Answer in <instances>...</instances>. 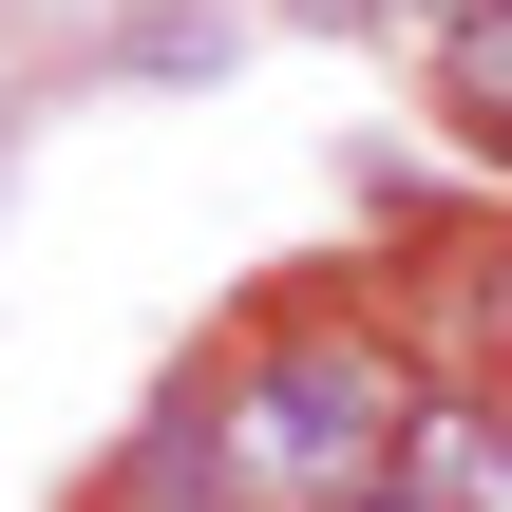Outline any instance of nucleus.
Wrapping results in <instances>:
<instances>
[{
  "label": "nucleus",
  "mask_w": 512,
  "mask_h": 512,
  "mask_svg": "<svg viewBox=\"0 0 512 512\" xmlns=\"http://www.w3.org/2000/svg\"><path fill=\"white\" fill-rule=\"evenodd\" d=\"M418 361L380 342V323H266V342H228V380H209V494L228 512H380L399 494V456H418Z\"/></svg>",
  "instance_id": "nucleus-1"
},
{
  "label": "nucleus",
  "mask_w": 512,
  "mask_h": 512,
  "mask_svg": "<svg viewBox=\"0 0 512 512\" xmlns=\"http://www.w3.org/2000/svg\"><path fill=\"white\" fill-rule=\"evenodd\" d=\"M456 114H475V133H512V0L456 38Z\"/></svg>",
  "instance_id": "nucleus-2"
}]
</instances>
